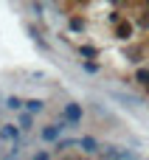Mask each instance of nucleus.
Segmentation results:
<instances>
[{"label": "nucleus", "instance_id": "6e6552de", "mask_svg": "<svg viewBox=\"0 0 149 160\" xmlns=\"http://www.w3.org/2000/svg\"><path fill=\"white\" fill-rule=\"evenodd\" d=\"M23 104H25V101H20L17 96H8V98H6V110H14V112H17Z\"/></svg>", "mask_w": 149, "mask_h": 160}, {"label": "nucleus", "instance_id": "f257e3e1", "mask_svg": "<svg viewBox=\"0 0 149 160\" xmlns=\"http://www.w3.org/2000/svg\"><path fill=\"white\" fill-rule=\"evenodd\" d=\"M68 127H73V124L62 115V118H59V124H45V127L39 129V138H42V141H48V143H51V141H59V138H62V132H65Z\"/></svg>", "mask_w": 149, "mask_h": 160}, {"label": "nucleus", "instance_id": "1a4fd4ad", "mask_svg": "<svg viewBox=\"0 0 149 160\" xmlns=\"http://www.w3.org/2000/svg\"><path fill=\"white\" fill-rule=\"evenodd\" d=\"M118 37L127 39V37H130V25H121V28H118Z\"/></svg>", "mask_w": 149, "mask_h": 160}, {"label": "nucleus", "instance_id": "7ed1b4c3", "mask_svg": "<svg viewBox=\"0 0 149 160\" xmlns=\"http://www.w3.org/2000/svg\"><path fill=\"white\" fill-rule=\"evenodd\" d=\"M99 152H101V158H104V160H138L135 152L121 149V146H101Z\"/></svg>", "mask_w": 149, "mask_h": 160}, {"label": "nucleus", "instance_id": "20e7f679", "mask_svg": "<svg viewBox=\"0 0 149 160\" xmlns=\"http://www.w3.org/2000/svg\"><path fill=\"white\" fill-rule=\"evenodd\" d=\"M62 115L76 127V124L82 121V107H79V104H65V112H62Z\"/></svg>", "mask_w": 149, "mask_h": 160}, {"label": "nucleus", "instance_id": "39448f33", "mask_svg": "<svg viewBox=\"0 0 149 160\" xmlns=\"http://www.w3.org/2000/svg\"><path fill=\"white\" fill-rule=\"evenodd\" d=\"M17 124H20L23 132H31V129H34V112H28V110L20 112V121H17Z\"/></svg>", "mask_w": 149, "mask_h": 160}, {"label": "nucleus", "instance_id": "f03ea898", "mask_svg": "<svg viewBox=\"0 0 149 160\" xmlns=\"http://www.w3.org/2000/svg\"><path fill=\"white\" fill-rule=\"evenodd\" d=\"M20 138H23L20 124H0V146H14L20 143Z\"/></svg>", "mask_w": 149, "mask_h": 160}, {"label": "nucleus", "instance_id": "0eeeda50", "mask_svg": "<svg viewBox=\"0 0 149 160\" xmlns=\"http://www.w3.org/2000/svg\"><path fill=\"white\" fill-rule=\"evenodd\" d=\"M25 110L37 115V112H42V110H45V101H42V98H28V101H25Z\"/></svg>", "mask_w": 149, "mask_h": 160}, {"label": "nucleus", "instance_id": "9d476101", "mask_svg": "<svg viewBox=\"0 0 149 160\" xmlns=\"http://www.w3.org/2000/svg\"><path fill=\"white\" fill-rule=\"evenodd\" d=\"M31 160H51V155H48V152H37Z\"/></svg>", "mask_w": 149, "mask_h": 160}, {"label": "nucleus", "instance_id": "423d86ee", "mask_svg": "<svg viewBox=\"0 0 149 160\" xmlns=\"http://www.w3.org/2000/svg\"><path fill=\"white\" fill-rule=\"evenodd\" d=\"M79 149H82V152H87V155H90V152H99V149H101V146H99V143H96V138H87V135H85V138H79Z\"/></svg>", "mask_w": 149, "mask_h": 160}]
</instances>
